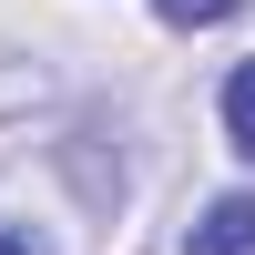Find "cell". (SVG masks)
<instances>
[{
  "mask_svg": "<svg viewBox=\"0 0 255 255\" xmlns=\"http://www.w3.org/2000/svg\"><path fill=\"white\" fill-rule=\"evenodd\" d=\"M0 255H51V245H31V235H0Z\"/></svg>",
  "mask_w": 255,
  "mask_h": 255,
  "instance_id": "277c9868",
  "label": "cell"
},
{
  "mask_svg": "<svg viewBox=\"0 0 255 255\" xmlns=\"http://www.w3.org/2000/svg\"><path fill=\"white\" fill-rule=\"evenodd\" d=\"M184 255H255V194L204 204V225H194V245H184Z\"/></svg>",
  "mask_w": 255,
  "mask_h": 255,
  "instance_id": "6da1fadb",
  "label": "cell"
},
{
  "mask_svg": "<svg viewBox=\"0 0 255 255\" xmlns=\"http://www.w3.org/2000/svg\"><path fill=\"white\" fill-rule=\"evenodd\" d=\"M225 133H235V153L255 163V61H245L235 82H225Z\"/></svg>",
  "mask_w": 255,
  "mask_h": 255,
  "instance_id": "7a4b0ae2",
  "label": "cell"
},
{
  "mask_svg": "<svg viewBox=\"0 0 255 255\" xmlns=\"http://www.w3.org/2000/svg\"><path fill=\"white\" fill-rule=\"evenodd\" d=\"M163 20H184V31H194V20H225V10H245V0H153Z\"/></svg>",
  "mask_w": 255,
  "mask_h": 255,
  "instance_id": "3957f363",
  "label": "cell"
}]
</instances>
